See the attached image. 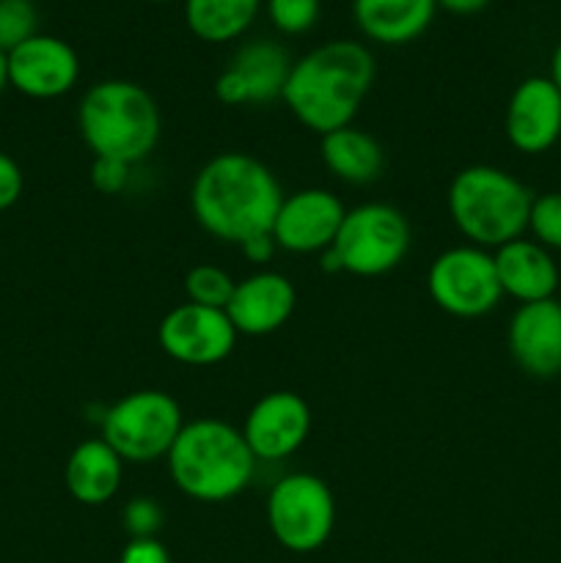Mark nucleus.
I'll list each match as a JSON object with an SVG mask.
<instances>
[{"mask_svg": "<svg viewBox=\"0 0 561 563\" xmlns=\"http://www.w3.org/2000/svg\"><path fill=\"white\" fill-rule=\"evenodd\" d=\"M284 190L262 159L242 152L215 154L190 187L198 225L215 240L242 245L273 231Z\"/></svg>", "mask_w": 561, "mask_h": 563, "instance_id": "obj_1", "label": "nucleus"}, {"mask_svg": "<svg viewBox=\"0 0 561 563\" xmlns=\"http://www.w3.org/2000/svg\"><path fill=\"white\" fill-rule=\"evenodd\" d=\"M374 82V55L366 44L336 38L292 60L280 99L306 130L319 137L350 126Z\"/></svg>", "mask_w": 561, "mask_h": 563, "instance_id": "obj_2", "label": "nucleus"}, {"mask_svg": "<svg viewBox=\"0 0 561 563\" xmlns=\"http://www.w3.org/2000/svg\"><path fill=\"white\" fill-rule=\"evenodd\" d=\"M165 462L176 489L198 504H226L242 495L258 465L242 429L220 418L185 423Z\"/></svg>", "mask_w": 561, "mask_h": 563, "instance_id": "obj_3", "label": "nucleus"}, {"mask_svg": "<svg viewBox=\"0 0 561 563\" xmlns=\"http://www.w3.org/2000/svg\"><path fill=\"white\" fill-rule=\"evenodd\" d=\"M534 192L509 170L468 165L451 179L446 207L468 245L498 251L528 231Z\"/></svg>", "mask_w": 561, "mask_h": 563, "instance_id": "obj_4", "label": "nucleus"}, {"mask_svg": "<svg viewBox=\"0 0 561 563\" xmlns=\"http://www.w3.org/2000/svg\"><path fill=\"white\" fill-rule=\"evenodd\" d=\"M77 126L94 157L143 163L160 141V108L152 93L130 80H99L82 93Z\"/></svg>", "mask_w": 561, "mask_h": 563, "instance_id": "obj_5", "label": "nucleus"}, {"mask_svg": "<svg viewBox=\"0 0 561 563\" xmlns=\"http://www.w3.org/2000/svg\"><path fill=\"white\" fill-rule=\"evenodd\" d=\"M413 231L405 214L391 203L369 201L346 209L336 242L319 253L324 273H346L355 278H380L405 262Z\"/></svg>", "mask_w": 561, "mask_h": 563, "instance_id": "obj_6", "label": "nucleus"}, {"mask_svg": "<svg viewBox=\"0 0 561 563\" xmlns=\"http://www.w3.org/2000/svg\"><path fill=\"white\" fill-rule=\"evenodd\" d=\"M185 427L179 401L160 388L121 396L102 416L99 438L124 460V465H148L168 456Z\"/></svg>", "mask_w": 561, "mask_h": 563, "instance_id": "obj_7", "label": "nucleus"}, {"mask_svg": "<svg viewBox=\"0 0 561 563\" xmlns=\"http://www.w3.org/2000/svg\"><path fill=\"white\" fill-rule=\"evenodd\" d=\"M267 528L275 542L297 555L317 553L336 528V498L324 478L314 473H286L270 487Z\"/></svg>", "mask_w": 561, "mask_h": 563, "instance_id": "obj_8", "label": "nucleus"}, {"mask_svg": "<svg viewBox=\"0 0 561 563\" xmlns=\"http://www.w3.org/2000/svg\"><path fill=\"white\" fill-rule=\"evenodd\" d=\"M427 291L440 311L457 319L487 317L504 300L493 253L476 245H457L440 253L429 264Z\"/></svg>", "mask_w": 561, "mask_h": 563, "instance_id": "obj_9", "label": "nucleus"}, {"mask_svg": "<svg viewBox=\"0 0 561 563\" xmlns=\"http://www.w3.org/2000/svg\"><path fill=\"white\" fill-rule=\"evenodd\" d=\"M237 328L220 308L182 302L170 308L157 328L160 350L182 366H218L237 350Z\"/></svg>", "mask_w": 561, "mask_h": 563, "instance_id": "obj_10", "label": "nucleus"}, {"mask_svg": "<svg viewBox=\"0 0 561 563\" xmlns=\"http://www.w3.org/2000/svg\"><path fill=\"white\" fill-rule=\"evenodd\" d=\"M311 434V407L295 390H273L248 410L242 438L256 462H284L302 449Z\"/></svg>", "mask_w": 561, "mask_h": 563, "instance_id": "obj_11", "label": "nucleus"}, {"mask_svg": "<svg viewBox=\"0 0 561 563\" xmlns=\"http://www.w3.org/2000/svg\"><path fill=\"white\" fill-rule=\"evenodd\" d=\"M346 207L324 187H306L284 196L273 223V240L286 253H324L336 242Z\"/></svg>", "mask_w": 561, "mask_h": 563, "instance_id": "obj_12", "label": "nucleus"}, {"mask_svg": "<svg viewBox=\"0 0 561 563\" xmlns=\"http://www.w3.org/2000/svg\"><path fill=\"white\" fill-rule=\"evenodd\" d=\"M9 86L31 99H58L80 80V58L69 42L36 33L6 53Z\"/></svg>", "mask_w": 561, "mask_h": 563, "instance_id": "obj_13", "label": "nucleus"}, {"mask_svg": "<svg viewBox=\"0 0 561 563\" xmlns=\"http://www.w3.org/2000/svg\"><path fill=\"white\" fill-rule=\"evenodd\" d=\"M506 141L520 154H544L561 141V91L550 77H526L504 115Z\"/></svg>", "mask_w": 561, "mask_h": 563, "instance_id": "obj_14", "label": "nucleus"}, {"mask_svg": "<svg viewBox=\"0 0 561 563\" xmlns=\"http://www.w3.org/2000/svg\"><path fill=\"white\" fill-rule=\"evenodd\" d=\"M509 355L528 377L553 379L561 374V302L556 297L517 308L506 330Z\"/></svg>", "mask_w": 561, "mask_h": 563, "instance_id": "obj_15", "label": "nucleus"}, {"mask_svg": "<svg viewBox=\"0 0 561 563\" xmlns=\"http://www.w3.org/2000/svg\"><path fill=\"white\" fill-rule=\"evenodd\" d=\"M297 306V291L286 275L275 269H256L248 278L237 280L226 313L240 335H273L289 322Z\"/></svg>", "mask_w": 561, "mask_h": 563, "instance_id": "obj_16", "label": "nucleus"}, {"mask_svg": "<svg viewBox=\"0 0 561 563\" xmlns=\"http://www.w3.org/2000/svg\"><path fill=\"white\" fill-rule=\"evenodd\" d=\"M495 273H498L504 295L515 297L520 306L526 302L550 300L559 289V264L548 247L537 240H512L493 253Z\"/></svg>", "mask_w": 561, "mask_h": 563, "instance_id": "obj_17", "label": "nucleus"}, {"mask_svg": "<svg viewBox=\"0 0 561 563\" xmlns=\"http://www.w3.org/2000/svg\"><path fill=\"white\" fill-rule=\"evenodd\" d=\"M124 478V460L102 438L82 440L69 454L64 482L72 498L82 506H102L113 500Z\"/></svg>", "mask_w": 561, "mask_h": 563, "instance_id": "obj_18", "label": "nucleus"}, {"mask_svg": "<svg viewBox=\"0 0 561 563\" xmlns=\"http://www.w3.org/2000/svg\"><path fill=\"white\" fill-rule=\"evenodd\" d=\"M435 0H352V16L366 38L388 47L413 42L435 20Z\"/></svg>", "mask_w": 561, "mask_h": 563, "instance_id": "obj_19", "label": "nucleus"}, {"mask_svg": "<svg viewBox=\"0 0 561 563\" xmlns=\"http://www.w3.org/2000/svg\"><path fill=\"white\" fill-rule=\"evenodd\" d=\"M319 154H322L324 168L346 185H372L380 179L385 165L377 137L369 135L366 130H358L355 124L322 135Z\"/></svg>", "mask_w": 561, "mask_h": 563, "instance_id": "obj_20", "label": "nucleus"}, {"mask_svg": "<svg viewBox=\"0 0 561 563\" xmlns=\"http://www.w3.org/2000/svg\"><path fill=\"white\" fill-rule=\"evenodd\" d=\"M229 66L245 80L251 104H267L284 93L292 60L278 42L256 38V42L242 44Z\"/></svg>", "mask_w": 561, "mask_h": 563, "instance_id": "obj_21", "label": "nucleus"}, {"mask_svg": "<svg viewBox=\"0 0 561 563\" xmlns=\"http://www.w3.org/2000/svg\"><path fill=\"white\" fill-rule=\"evenodd\" d=\"M262 0H185V22L201 42L226 44L253 25Z\"/></svg>", "mask_w": 561, "mask_h": 563, "instance_id": "obj_22", "label": "nucleus"}, {"mask_svg": "<svg viewBox=\"0 0 561 563\" xmlns=\"http://www.w3.org/2000/svg\"><path fill=\"white\" fill-rule=\"evenodd\" d=\"M237 289V280L218 264H196L185 275V295L187 302H196L204 308H220L226 311L231 295Z\"/></svg>", "mask_w": 561, "mask_h": 563, "instance_id": "obj_23", "label": "nucleus"}, {"mask_svg": "<svg viewBox=\"0 0 561 563\" xmlns=\"http://www.w3.org/2000/svg\"><path fill=\"white\" fill-rule=\"evenodd\" d=\"M38 33V11L33 0H0V49L11 53Z\"/></svg>", "mask_w": 561, "mask_h": 563, "instance_id": "obj_24", "label": "nucleus"}, {"mask_svg": "<svg viewBox=\"0 0 561 563\" xmlns=\"http://www.w3.org/2000/svg\"><path fill=\"white\" fill-rule=\"evenodd\" d=\"M322 0H267V16L275 31L286 36L308 33L319 20Z\"/></svg>", "mask_w": 561, "mask_h": 563, "instance_id": "obj_25", "label": "nucleus"}, {"mask_svg": "<svg viewBox=\"0 0 561 563\" xmlns=\"http://www.w3.org/2000/svg\"><path fill=\"white\" fill-rule=\"evenodd\" d=\"M528 231L548 251H561V190L534 198L528 214Z\"/></svg>", "mask_w": 561, "mask_h": 563, "instance_id": "obj_26", "label": "nucleus"}, {"mask_svg": "<svg viewBox=\"0 0 561 563\" xmlns=\"http://www.w3.org/2000/svg\"><path fill=\"white\" fill-rule=\"evenodd\" d=\"M124 528L132 539L157 537L163 528V509L154 498H132L124 506Z\"/></svg>", "mask_w": 561, "mask_h": 563, "instance_id": "obj_27", "label": "nucleus"}, {"mask_svg": "<svg viewBox=\"0 0 561 563\" xmlns=\"http://www.w3.org/2000/svg\"><path fill=\"white\" fill-rule=\"evenodd\" d=\"M130 168L132 165L121 163V159L94 157L91 165V185L97 187L102 196H119L130 185Z\"/></svg>", "mask_w": 561, "mask_h": 563, "instance_id": "obj_28", "label": "nucleus"}, {"mask_svg": "<svg viewBox=\"0 0 561 563\" xmlns=\"http://www.w3.org/2000/svg\"><path fill=\"white\" fill-rule=\"evenodd\" d=\"M119 563H170V553L157 537L130 539V544L121 550Z\"/></svg>", "mask_w": 561, "mask_h": 563, "instance_id": "obj_29", "label": "nucleus"}, {"mask_svg": "<svg viewBox=\"0 0 561 563\" xmlns=\"http://www.w3.org/2000/svg\"><path fill=\"white\" fill-rule=\"evenodd\" d=\"M22 170L6 152H0V212L11 209L22 196Z\"/></svg>", "mask_w": 561, "mask_h": 563, "instance_id": "obj_30", "label": "nucleus"}, {"mask_svg": "<svg viewBox=\"0 0 561 563\" xmlns=\"http://www.w3.org/2000/svg\"><path fill=\"white\" fill-rule=\"evenodd\" d=\"M215 97L223 104H251L245 80H242L231 66H226L218 75V80H215Z\"/></svg>", "mask_w": 561, "mask_h": 563, "instance_id": "obj_31", "label": "nucleus"}, {"mask_svg": "<svg viewBox=\"0 0 561 563\" xmlns=\"http://www.w3.org/2000/svg\"><path fill=\"white\" fill-rule=\"evenodd\" d=\"M242 256L248 258L251 264L256 267H267L273 262V256L278 253V245H275L273 234H262V236H253V240L242 242Z\"/></svg>", "mask_w": 561, "mask_h": 563, "instance_id": "obj_32", "label": "nucleus"}, {"mask_svg": "<svg viewBox=\"0 0 561 563\" xmlns=\"http://www.w3.org/2000/svg\"><path fill=\"white\" fill-rule=\"evenodd\" d=\"M440 9L451 11V14H476L482 11L490 0H435Z\"/></svg>", "mask_w": 561, "mask_h": 563, "instance_id": "obj_33", "label": "nucleus"}, {"mask_svg": "<svg viewBox=\"0 0 561 563\" xmlns=\"http://www.w3.org/2000/svg\"><path fill=\"white\" fill-rule=\"evenodd\" d=\"M550 80L556 82V86H559V91H561V42L556 44V49H553V58H550Z\"/></svg>", "mask_w": 561, "mask_h": 563, "instance_id": "obj_34", "label": "nucleus"}, {"mask_svg": "<svg viewBox=\"0 0 561 563\" xmlns=\"http://www.w3.org/2000/svg\"><path fill=\"white\" fill-rule=\"evenodd\" d=\"M6 86H9V66H6V53L0 49V93L6 91Z\"/></svg>", "mask_w": 561, "mask_h": 563, "instance_id": "obj_35", "label": "nucleus"}, {"mask_svg": "<svg viewBox=\"0 0 561 563\" xmlns=\"http://www.w3.org/2000/svg\"><path fill=\"white\" fill-rule=\"evenodd\" d=\"M152 3H170V0H152Z\"/></svg>", "mask_w": 561, "mask_h": 563, "instance_id": "obj_36", "label": "nucleus"}]
</instances>
